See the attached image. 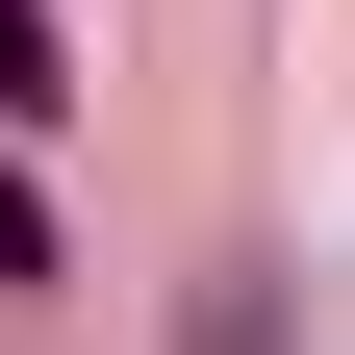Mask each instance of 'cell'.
Listing matches in <instances>:
<instances>
[{"instance_id": "2", "label": "cell", "mask_w": 355, "mask_h": 355, "mask_svg": "<svg viewBox=\"0 0 355 355\" xmlns=\"http://www.w3.org/2000/svg\"><path fill=\"white\" fill-rule=\"evenodd\" d=\"M26 279H51V203H26V178H0V304H26Z\"/></svg>"}, {"instance_id": "1", "label": "cell", "mask_w": 355, "mask_h": 355, "mask_svg": "<svg viewBox=\"0 0 355 355\" xmlns=\"http://www.w3.org/2000/svg\"><path fill=\"white\" fill-rule=\"evenodd\" d=\"M0 127H76V26L51 0H0Z\"/></svg>"}]
</instances>
